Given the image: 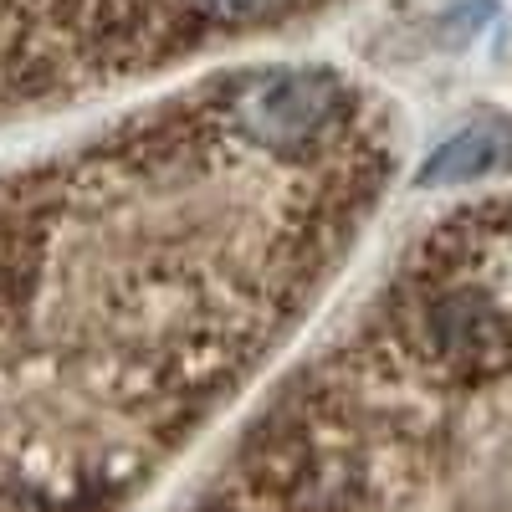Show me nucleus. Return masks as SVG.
I'll return each instance as SVG.
<instances>
[{"label":"nucleus","instance_id":"f03ea898","mask_svg":"<svg viewBox=\"0 0 512 512\" xmlns=\"http://www.w3.org/2000/svg\"><path fill=\"white\" fill-rule=\"evenodd\" d=\"M507 154H512V128L507 123H477V128H466V134H456L451 144H441L431 154V164L420 169V185H466V180L487 175V169H497Z\"/></svg>","mask_w":512,"mask_h":512},{"label":"nucleus","instance_id":"f257e3e1","mask_svg":"<svg viewBox=\"0 0 512 512\" xmlns=\"http://www.w3.org/2000/svg\"><path fill=\"white\" fill-rule=\"evenodd\" d=\"M328 67H251L0 175V512H128L256 379L379 164Z\"/></svg>","mask_w":512,"mask_h":512}]
</instances>
